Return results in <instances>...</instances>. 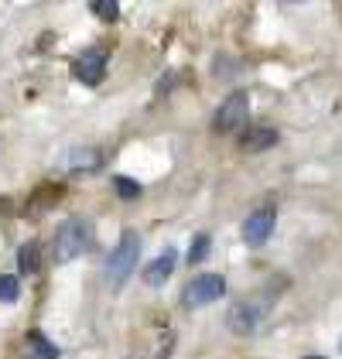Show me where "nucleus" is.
Masks as SVG:
<instances>
[{"instance_id": "nucleus-12", "label": "nucleus", "mask_w": 342, "mask_h": 359, "mask_svg": "<svg viewBox=\"0 0 342 359\" xmlns=\"http://www.w3.org/2000/svg\"><path fill=\"white\" fill-rule=\"evenodd\" d=\"M209 247H212V240H209L205 233H199V236L192 240V247H189V264H202V260L209 257Z\"/></svg>"}, {"instance_id": "nucleus-3", "label": "nucleus", "mask_w": 342, "mask_h": 359, "mask_svg": "<svg viewBox=\"0 0 342 359\" xmlns=\"http://www.w3.org/2000/svg\"><path fill=\"white\" fill-rule=\"evenodd\" d=\"M247 113H250V96L240 89V93L229 96L226 103H219V110L212 116V130L216 134H236L247 123Z\"/></svg>"}, {"instance_id": "nucleus-7", "label": "nucleus", "mask_w": 342, "mask_h": 359, "mask_svg": "<svg viewBox=\"0 0 342 359\" xmlns=\"http://www.w3.org/2000/svg\"><path fill=\"white\" fill-rule=\"evenodd\" d=\"M274 222H278L274 209H256V212H250L247 222H243V240H247L250 247L267 243V240H271V233H274Z\"/></svg>"}, {"instance_id": "nucleus-6", "label": "nucleus", "mask_w": 342, "mask_h": 359, "mask_svg": "<svg viewBox=\"0 0 342 359\" xmlns=\"http://www.w3.org/2000/svg\"><path fill=\"white\" fill-rule=\"evenodd\" d=\"M260 318H264V308H256L254 302H236L229 308L226 325L233 335H254L260 329Z\"/></svg>"}, {"instance_id": "nucleus-1", "label": "nucleus", "mask_w": 342, "mask_h": 359, "mask_svg": "<svg viewBox=\"0 0 342 359\" xmlns=\"http://www.w3.org/2000/svg\"><path fill=\"white\" fill-rule=\"evenodd\" d=\"M137 257H141V236H137L134 229H127V233L120 236V243L110 250V260H107V280H110L114 287H120L127 277L134 274Z\"/></svg>"}, {"instance_id": "nucleus-4", "label": "nucleus", "mask_w": 342, "mask_h": 359, "mask_svg": "<svg viewBox=\"0 0 342 359\" xmlns=\"http://www.w3.org/2000/svg\"><path fill=\"white\" fill-rule=\"evenodd\" d=\"M223 294H226V280H223V274H199L189 287H185L182 304H185V308H205V304L219 302Z\"/></svg>"}, {"instance_id": "nucleus-10", "label": "nucleus", "mask_w": 342, "mask_h": 359, "mask_svg": "<svg viewBox=\"0 0 342 359\" xmlns=\"http://www.w3.org/2000/svg\"><path fill=\"white\" fill-rule=\"evenodd\" d=\"M18 267L25 274H38L41 271V247L38 243H25V247L18 250Z\"/></svg>"}, {"instance_id": "nucleus-2", "label": "nucleus", "mask_w": 342, "mask_h": 359, "mask_svg": "<svg viewBox=\"0 0 342 359\" xmlns=\"http://www.w3.org/2000/svg\"><path fill=\"white\" fill-rule=\"evenodd\" d=\"M86 250H89V226L83 219H69L55 229V240H52L55 264H69V260L83 257Z\"/></svg>"}, {"instance_id": "nucleus-16", "label": "nucleus", "mask_w": 342, "mask_h": 359, "mask_svg": "<svg viewBox=\"0 0 342 359\" xmlns=\"http://www.w3.org/2000/svg\"><path fill=\"white\" fill-rule=\"evenodd\" d=\"M305 359H325V356H305Z\"/></svg>"}, {"instance_id": "nucleus-5", "label": "nucleus", "mask_w": 342, "mask_h": 359, "mask_svg": "<svg viewBox=\"0 0 342 359\" xmlns=\"http://www.w3.org/2000/svg\"><path fill=\"white\" fill-rule=\"evenodd\" d=\"M72 76L86 86H100V79L107 76V52L103 48H86L72 65Z\"/></svg>"}, {"instance_id": "nucleus-9", "label": "nucleus", "mask_w": 342, "mask_h": 359, "mask_svg": "<svg viewBox=\"0 0 342 359\" xmlns=\"http://www.w3.org/2000/svg\"><path fill=\"white\" fill-rule=\"evenodd\" d=\"M274 144H278V130H271V127L247 130V137L240 140V147H243V151H250V154H256V151H267V147H274Z\"/></svg>"}, {"instance_id": "nucleus-11", "label": "nucleus", "mask_w": 342, "mask_h": 359, "mask_svg": "<svg viewBox=\"0 0 342 359\" xmlns=\"http://www.w3.org/2000/svg\"><path fill=\"white\" fill-rule=\"evenodd\" d=\"M18 294H21V284H18V277L0 274V302H4V304H14V302H18Z\"/></svg>"}, {"instance_id": "nucleus-8", "label": "nucleus", "mask_w": 342, "mask_h": 359, "mask_svg": "<svg viewBox=\"0 0 342 359\" xmlns=\"http://www.w3.org/2000/svg\"><path fill=\"white\" fill-rule=\"evenodd\" d=\"M175 260H178V253L168 247L161 257H154V260L144 267V280H147L151 287H161V284L171 277V271H175Z\"/></svg>"}, {"instance_id": "nucleus-13", "label": "nucleus", "mask_w": 342, "mask_h": 359, "mask_svg": "<svg viewBox=\"0 0 342 359\" xmlns=\"http://www.w3.org/2000/svg\"><path fill=\"white\" fill-rule=\"evenodd\" d=\"M28 342H31V346H38V349H34V353H38V359H58V349L48 342V339H45V335H41V332H31Z\"/></svg>"}, {"instance_id": "nucleus-15", "label": "nucleus", "mask_w": 342, "mask_h": 359, "mask_svg": "<svg viewBox=\"0 0 342 359\" xmlns=\"http://www.w3.org/2000/svg\"><path fill=\"white\" fill-rule=\"evenodd\" d=\"M114 189L120 198H137L141 195V185L134 182V178H127V175H120V178H114Z\"/></svg>"}, {"instance_id": "nucleus-14", "label": "nucleus", "mask_w": 342, "mask_h": 359, "mask_svg": "<svg viewBox=\"0 0 342 359\" xmlns=\"http://www.w3.org/2000/svg\"><path fill=\"white\" fill-rule=\"evenodd\" d=\"M93 14H96L100 21H116V18H120V4H116V0H96V4H93Z\"/></svg>"}]
</instances>
